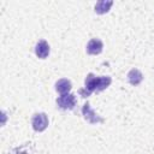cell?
Masks as SVG:
<instances>
[{"label": "cell", "instance_id": "1", "mask_svg": "<svg viewBox=\"0 0 154 154\" xmlns=\"http://www.w3.org/2000/svg\"><path fill=\"white\" fill-rule=\"evenodd\" d=\"M112 79L109 76H99L96 77L93 73H89L85 77L84 81V89L79 90V94L83 97L89 96L93 91H102L103 89H106L109 84H111Z\"/></svg>", "mask_w": 154, "mask_h": 154}, {"label": "cell", "instance_id": "2", "mask_svg": "<svg viewBox=\"0 0 154 154\" xmlns=\"http://www.w3.org/2000/svg\"><path fill=\"white\" fill-rule=\"evenodd\" d=\"M31 125H32V129L35 131H43L47 129L48 126V117L46 113L41 112V113H36L34 114L32 119H31Z\"/></svg>", "mask_w": 154, "mask_h": 154}, {"label": "cell", "instance_id": "3", "mask_svg": "<svg viewBox=\"0 0 154 154\" xmlns=\"http://www.w3.org/2000/svg\"><path fill=\"white\" fill-rule=\"evenodd\" d=\"M57 105L61 109H72L76 106V97L73 94H63L57 99Z\"/></svg>", "mask_w": 154, "mask_h": 154}, {"label": "cell", "instance_id": "4", "mask_svg": "<svg viewBox=\"0 0 154 154\" xmlns=\"http://www.w3.org/2000/svg\"><path fill=\"white\" fill-rule=\"evenodd\" d=\"M82 113H83L84 119H85L87 122H89L90 124H96V123H102V122H103V118H101L99 114H96V113L91 109V107H90V105H89L88 102L83 105V107H82Z\"/></svg>", "mask_w": 154, "mask_h": 154}, {"label": "cell", "instance_id": "5", "mask_svg": "<svg viewBox=\"0 0 154 154\" xmlns=\"http://www.w3.org/2000/svg\"><path fill=\"white\" fill-rule=\"evenodd\" d=\"M102 48H103V43L99 38H91L87 45V53L91 55H96L102 52Z\"/></svg>", "mask_w": 154, "mask_h": 154}, {"label": "cell", "instance_id": "6", "mask_svg": "<svg viewBox=\"0 0 154 154\" xmlns=\"http://www.w3.org/2000/svg\"><path fill=\"white\" fill-rule=\"evenodd\" d=\"M35 54L40 58V59H46L49 54V45L45 41V40H41L36 43L35 46Z\"/></svg>", "mask_w": 154, "mask_h": 154}, {"label": "cell", "instance_id": "7", "mask_svg": "<svg viewBox=\"0 0 154 154\" xmlns=\"http://www.w3.org/2000/svg\"><path fill=\"white\" fill-rule=\"evenodd\" d=\"M142 79H143V75H142V72L140 70L132 69V70L129 71V73H128V81H129V83L131 85H138L142 82Z\"/></svg>", "mask_w": 154, "mask_h": 154}, {"label": "cell", "instance_id": "8", "mask_svg": "<svg viewBox=\"0 0 154 154\" xmlns=\"http://www.w3.org/2000/svg\"><path fill=\"white\" fill-rule=\"evenodd\" d=\"M71 88H72L71 82H70L69 79H66V78H61V79H59V81L55 83V90H57L58 93H60L61 95H63V94H67V93L71 90Z\"/></svg>", "mask_w": 154, "mask_h": 154}, {"label": "cell", "instance_id": "9", "mask_svg": "<svg viewBox=\"0 0 154 154\" xmlns=\"http://www.w3.org/2000/svg\"><path fill=\"white\" fill-rule=\"evenodd\" d=\"M112 5H113L112 1H97L95 5V12L99 14H103V13L108 12V10L111 8Z\"/></svg>", "mask_w": 154, "mask_h": 154}]
</instances>
